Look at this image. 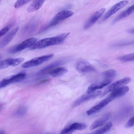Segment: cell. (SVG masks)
<instances>
[{"label": "cell", "mask_w": 134, "mask_h": 134, "mask_svg": "<svg viewBox=\"0 0 134 134\" xmlns=\"http://www.w3.org/2000/svg\"><path fill=\"white\" fill-rule=\"evenodd\" d=\"M54 56L53 54H50L36 57L26 62L21 65L24 68H29L38 66L52 58Z\"/></svg>", "instance_id": "3"}, {"label": "cell", "mask_w": 134, "mask_h": 134, "mask_svg": "<svg viewBox=\"0 0 134 134\" xmlns=\"http://www.w3.org/2000/svg\"><path fill=\"white\" fill-rule=\"evenodd\" d=\"M117 59L119 60L124 62L133 61L134 60V53H133L119 56L117 58Z\"/></svg>", "instance_id": "22"}, {"label": "cell", "mask_w": 134, "mask_h": 134, "mask_svg": "<svg viewBox=\"0 0 134 134\" xmlns=\"http://www.w3.org/2000/svg\"><path fill=\"white\" fill-rule=\"evenodd\" d=\"M113 100V99L109 95L107 98L88 110L86 111L87 114L88 115H90L97 112Z\"/></svg>", "instance_id": "9"}, {"label": "cell", "mask_w": 134, "mask_h": 134, "mask_svg": "<svg viewBox=\"0 0 134 134\" xmlns=\"http://www.w3.org/2000/svg\"><path fill=\"white\" fill-rule=\"evenodd\" d=\"M45 2L44 0H34L28 6L27 10L29 12H34L42 6Z\"/></svg>", "instance_id": "15"}, {"label": "cell", "mask_w": 134, "mask_h": 134, "mask_svg": "<svg viewBox=\"0 0 134 134\" xmlns=\"http://www.w3.org/2000/svg\"><path fill=\"white\" fill-rule=\"evenodd\" d=\"M131 79L129 77H126L117 81L107 87L101 94V97H103L108 92L113 91L119 88L128 83L130 81Z\"/></svg>", "instance_id": "5"}, {"label": "cell", "mask_w": 134, "mask_h": 134, "mask_svg": "<svg viewBox=\"0 0 134 134\" xmlns=\"http://www.w3.org/2000/svg\"></svg>", "instance_id": "34"}, {"label": "cell", "mask_w": 134, "mask_h": 134, "mask_svg": "<svg viewBox=\"0 0 134 134\" xmlns=\"http://www.w3.org/2000/svg\"><path fill=\"white\" fill-rule=\"evenodd\" d=\"M134 125V117L131 118L126 124L125 126L127 128H129Z\"/></svg>", "instance_id": "29"}, {"label": "cell", "mask_w": 134, "mask_h": 134, "mask_svg": "<svg viewBox=\"0 0 134 134\" xmlns=\"http://www.w3.org/2000/svg\"><path fill=\"white\" fill-rule=\"evenodd\" d=\"M70 34L65 33L53 37L41 39L36 42L29 47L30 50L43 48L47 46L57 45L62 43Z\"/></svg>", "instance_id": "1"}, {"label": "cell", "mask_w": 134, "mask_h": 134, "mask_svg": "<svg viewBox=\"0 0 134 134\" xmlns=\"http://www.w3.org/2000/svg\"><path fill=\"white\" fill-rule=\"evenodd\" d=\"M134 9V4H133L118 15L112 21V24H113L121 19L128 16L132 13Z\"/></svg>", "instance_id": "14"}, {"label": "cell", "mask_w": 134, "mask_h": 134, "mask_svg": "<svg viewBox=\"0 0 134 134\" xmlns=\"http://www.w3.org/2000/svg\"><path fill=\"white\" fill-rule=\"evenodd\" d=\"M9 66L7 59L0 62V69L7 68Z\"/></svg>", "instance_id": "27"}, {"label": "cell", "mask_w": 134, "mask_h": 134, "mask_svg": "<svg viewBox=\"0 0 134 134\" xmlns=\"http://www.w3.org/2000/svg\"><path fill=\"white\" fill-rule=\"evenodd\" d=\"M30 0H18L14 4V7L16 8H19L29 2Z\"/></svg>", "instance_id": "25"}, {"label": "cell", "mask_w": 134, "mask_h": 134, "mask_svg": "<svg viewBox=\"0 0 134 134\" xmlns=\"http://www.w3.org/2000/svg\"><path fill=\"white\" fill-rule=\"evenodd\" d=\"M111 80L110 79H106L101 82L93 83L90 85L87 90V93H90L101 89L110 84Z\"/></svg>", "instance_id": "11"}, {"label": "cell", "mask_w": 134, "mask_h": 134, "mask_svg": "<svg viewBox=\"0 0 134 134\" xmlns=\"http://www.w3.org/2000/svg\"><path fill=\"white\" fill-rule=\"evenodd\" d=\"M74 14V12L71 11L64 10L57 13L50 22L42 29L41 31L47 30L49 28L56 25L60 22L69 17Z\"/></svg>", "instance_id": "2"}, {"label": "cell", "mask_w": 134, "mask_h": 134, "mask_svg": "<svg viewBox=\"0 0 134 134\" xmlns=\"http://www.w3.org/2000/svg\"><path fill=\"white\" fill-rule=\"evenodd\" d=\"M104 8H102L95 12L85 23L84 29H87L92 25L102 16L105 10Z\"/></svg>", "instance_id": "10"}, {"label": "cell", "mask_w": 134, "mask_h": 134, "mask_svg": "<svg viewBox=\"0 0 134 134\" xmlns=\"http://www.w3.org/2000/svg\"></svg>", "instance_id": "33"}, {"label": "cell", "mask_w": 134, "mask_h": 134, "mask_svg": "<svg viewBox=\"0 0 134 134\" xmlns=\"http://www.w3.org/2000/svg\"><path fill=\"white\" fill-rule=\"evenodd\" d=\"M128 3V1L124 0L121 1L115 4L105 14L101 21H103L108 19L127 4Z\"/></svg>", "instance_id": "7"}, {"label": "cell", "mask_w": 134, "mask_h": 134, "mask_svg": "<svg viewBox=\"0 0 134 134\" xmlns=\"http://www.w3.org/2000/svg\"><path fill=\"white\" fill-rule=\"evenodd\" d=\"M36 38L34 37L29 38L20 44L11 47L9 49V52L12 54L18 53L31 46L36 42Z\"/></svg>", "instance_id": "4"}, {"label": "cell", "mask_w": 134, "mask_h": 134, "mask_svg": "<svg viewBox=\"0 0 134 134\" xmlns=\"http://www.w3.org/2000/svg\"><path fill=\"white\" fill-rule=\"evenodd\" d=\"M110 114L107 113L103 115L96 121L91 125L90 130H93L103 125L108 120L110 117Z\"/></svg>", "instance_id": "13"}, {"label": "cell", "mask_w": 134, "mask_h": 134, "mask_svg": "<svg viewBox=\"0 0 134 134\" xmlns=\"http://www.w3.org/2000/svg\"><path fill=\"white\" fill-rule=\"evenodd\" d=\"M66 62V60H63L56 61L46 66L40 71L39 73H41L54 67L63 64Z\"/></svg>", "instance_id": "17"}, {"label": "cell", "mask_w": 134, "mask_h": 134, "mask_svg": "<svg viewBox=\"0 0 134 134\" xmlns=\"http://www.w3.org/2000/svg\"><path fill=\"white\" fill-rule=\"evenodd\" d=\"M27 111L26 108L24 106L19 108L15 111V115L17 117H20L24 116Z\"/></svg>", "instance_id": "23"}, {"label": "cell", "mask_w": 134, "mask_h": 134, "mask_svg": "<svg viewBox=\"0 0 134 134\" xmlns=\"http://www.w3.org/2000/svg\"><path fill=\"white\" fill-rule=\"evenodd\" d=\"M11 26H8L5 27L0 30V37L7 34Z\"/></svg>", "instance_id": "26"}, {"label": "cell", "mask_w": 134, "mask_h": 134, "mask_svg": "<svg viewBox=\"0 0 134 134\" xmlns=\"http://www.w3.org/2000/svg\"><path fill=\"white\" fill-rule=\"evenodd\" d=\"M3 106V104H2L0 103V110L2 109Z\"/></svg>", "instance_id": "32"}, {"label": "cell", "mask_w": 134, "mask_h": 134, "mask_svg": "<svg viewBox=\"0 0 134 134\" xmlns=\"http://www.w3.org/2000/svg\"><path fill=\"white\" fill-rule=\"evenodd\" d=\"M16 26L8 33L0 42V48H3L9 44L12 40L19 29Z\"/></svg>", "instance_id": "12"}, {"label": "cell", "mask_w": 134, "mask_h": 134, "mask_svg": "<svg viewBox=\"0 0 134 134\" xmlns=\"http://www.w3.org/2000/svg\"><path fill=\"white\" fill-rule=\"evenodd\" d=\"M101 94L100 91H95L90 93L85 94L79 98L73 103V107L78 106L82 103L93 99L100 95Z\"/></svg>", "instance_id": "6"}, {"label": "cell", "mask_w": 134, "mask_h": 134, "mask_svg": "<svg viewBox=\"0 0 134 134\" xmlns=\"http://www.w3.org/2000/svg\"><path fill=\"white\" fill-rule=\"evenodd\" d=\"M7 59L9 66H15L22 63L25 59L23 57H20L18 58H9Z\"/></svg>", "instance_id": "18"}, {"label": "cell", "mask_w": 134, "mask_h": 134, "mask_svg": "<svg viewBox=\"0 0 134 134\" xmlns=\"http://www.w3.org/2000/svg\"><path fill=\"white\" fill-rule=\"evenodd\" d=\"M133 41H122L114 44L113 46L115 47H121L127 46L133 43Z\"/></svg>", "instance_id": "24"}, {"label": "cell", "mask_w": 134, "mask_h": 134, "mask_svg": "<svg viewBox=\"0 0 134 134\" xmlns=\"http://www.w3.org/2000/svg\"><path fill=\"white\" fill-rule=\"evenodd\" d=\"M69 127L70 129L74 131L75 130H81L86 128L87 125L84 124L75 122L70 125Z\"/></svg>", "instance_id": "20"}, {"label": "cell", "mask_w": 134, "mask_h": 134, "mask_svg": "<svg viewBox=\"0 0 134 134\" xmlns=\"http://www.w3.org/2000/svg\"><path fill=\"white\" fill-rule=\"evenodd\" d=\"M116 71L114 69L109 70L102 73L103 76L107 79H110L114 78L116 76Z\"/></svg>", "instance_id": "21"}, {"label": "cell", "mask_w": 134, "mask_h": 134, "mask_svg": "<svg viewBox=\"0 0 134 134\" xmlns=\"http://www.w3.org/2000/svg\"><path fill=\"white\" fill-rule=\"evenodd\" d=\"M74 131L70 129L69 126L63 129L60 134H72Z\"/></svg>", "instance_id": "28"}, {"label": "cell", "mask_w": 134, "mask_h": 134, "mask_svg": "<svg viewBox=\"0 0 134 134\" xmlns=\"http://www.w3.org/2000/svg\"><path fill=\"white\" fill-rule=\"evenodd\" d=\"M68 70L63 67L57 68L51 70L49 72V75L54 77L62 76L68 72Z\"/></svg>", "instance_id": "16"}, {"label": "cell", "mask_w": 134, "mask_h": 134, "mask_svg": "<svg viewBox=\"0 0 134 134\" xmlns=\"http://www.w3.org/2000/svg\"><path fill=\"white\" fill-rule=\"evenodd\" d=\"M0 134H5V132L3 130H0Z\"/></svg>", "instance_id": "31"}, {"label": "cell", "mask_w": 134, "mask_h": 134, "mask_svg": "<svg viewBox=\"0 0 134 134\" xmlns=\"http://www.w3.org/2000/svg\"><path fill=\"white\" fill-rule=\"evenodd\" d=\"M112 126L111 122H107L104 126L97 130L91 134H104L108 131Z\"/></svg>", "instance_id": "19"}, {"label": "cell", "mask_w": 134, "mask_h": 134, "mask_svg": "<svg viewBox=\"0 0 134 134\" xmlns=\"http://www.w3.org/2000/svg\"><path fill=\"white\" fill-rule=\"evenodd\" d=\"M76 69L79 72L86 73L94 71L95 68L88 62L81 60L78 62L76 66Z\"/></svg>", "instance_id": "8"}, {"label": "cell", "mask_w": 134, "mask_h": 134, "mask_svg": "<svg viewBox=\"0 0 134 134\" xmlns=\"http://www.w3.org/2000/svg\"><path fill=\"white\" fill-rule=\"evenodd\" d=\"M128 33L131 34H134V29H129L127 31Z\"/></svg>", "instance_id": "30"}]
</instances>
